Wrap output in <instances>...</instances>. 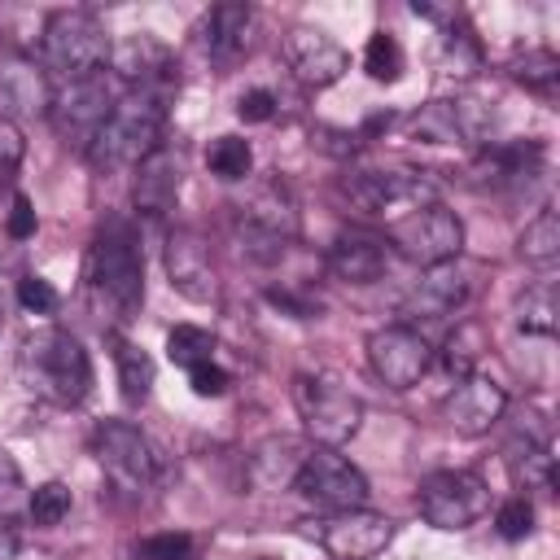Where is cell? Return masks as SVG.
<instances>
[{
	"label": "cell",
	"mask_w": 560,
	"mask_h": 560,
	"mask_svg": "<svg viewBox=\"0 0 560 560\" xmlns=\"http://www.w3.org/2000/svg\"><path fill=\"white\" fill-rule=\"evenodd\" d=\"M18 372L52 407H74L92 389V359H88L83 341L66 328H39V332L22 337Z\"/></svg>",
	"instance_id": "6da1fadb"
},
{
	"label": "cell",
	"mask_w": 560,
	"mask_h": 560,
	"mask_svg": "<svg viewBox=\"0 0 560 560\" xmlns=\"http://www.w3.org/2000/svg\"><path fill=\"white\" fill-rule=\"evenodd\" d=\"M162 122H166V96L162 92H144V88L122 92L114 101L109 118L101 122V131L92 136L88 162L96 171L140 166L162 144Z\"/></svg>",
	"instance_id": "7a4b0ae2"
},
{
	"label": "cell",
	"mask_w": 560,
	"mask_h": 560,
	"mask_svg": "<svg viewBox=\"0 0 560 560\" xmlns=\"http://www.w3.org/2000/svg\"><path fill=\"white\" fill-rule=\"evenodd\" d=\"M88 289L96 298V306H109L114 315H136L140 298H144V258H140V241L131 232V223L114 219L96 232L92 249H88Z\"/></svg>",
	"instance_id": "3957f363"
},
{
	"label": "cell",
	"mask_w": 560,
	"mask_h": 560,
	"mask_svg": "<svg viewBox=\"0 0 560 560\" xmlns=\"http://www.w3.org/2000/svg\"><path fill=\"white\" fill-rule=\"evenodd\" d=\"M39 52H44L48 70H57L66 83H74V79L105 74V61H109L114 44H109L105 26L96 22V13H88V9H57V13L44 18Z\"/></svg>",
	"instance_id": "277c9868"
},
{
	"label": "cell",
	"mask_w": 560,
	"mask_h": 560,
	"mask_svg": "<svg viewBox=\"0 0 560 560\" xmlns=\"http://www.w3.org/2000/svg\"><path fill=\"white\" fill-rule=\"evenodd\" d=\"M385 241L402 258H411L420 267H438V262H455L459 258V249H464V223L442 201H429V206H416L402 219L385 223Z\"/></svg>",
	"instance_id": "5b68a950"
},
{
	"label": "cell",
	"mask_w": 560,
	"mask_h": 560,
	"mask_svg": "<svg viewBox=\"0 0 560 560\" xmlns=\"http://www.w3.org/2000/svg\"><path fill=\"white\" fill-rule=\"evenodd\" d=\"M293 407L302 416V429L319 442V446H341L359 433L363 424V402L337 385V381H324V376H298L293 381Z\"/></svg>",
	"instance_id": "8992f818"
},
{
	"label": "cell",
	"mask_w": 560,
	"mask_h": 560,
	"mask_svg": "<svg viewBox=\"0 0 560 560\" xmlns=\"http://www.w3.org/2000/svg\"><path fill=\"white\" fill-rule=\"evenodd\" d=\"M302 534L332 560H372L394 538V521L372 508H346V512L311 516L302 525Z\"/></svg>",
	"instance_id": "52a82bcc"
},
{
	"label": "cell",
	"mask_w": 560,
	"mask_h": 560,
	"mask_svg": "<svg viewBox=\"0 0 560 560\" xmlns=\"http://www.w3.org/2000/svg\"><path fill=\"white\" fill-rule=\"evenodd\" d=\"M341 192L350 197V206H354L359 214L376 219L381 228L394 223V219H402V214L416 210V206L438 201V197H433V184L420 179L416 171H354V175L341 184Z\"/></svg>",
	"instance_id": "ba28073f"
},
{
	"label": "cell",
	"mask_w": 560,
	"mask_h": 560,
	"mask_svg": "<svg viewBox=\"0 0 560 560\" xmlns=\"http://www.w3.org/2000/svg\"><path fill=\"white\" fill-rule=\"evenodd\" d=\"M490 512V490L468 468H442L420 481V516L438 529H468Z\"/></svg>",
	"instance_id": "9c48e42d"
},
{
	"label": "cell",
	"mask_w": 560,
	"mask_h": 560,
	"mask_svg": "<svg viewBox=\"0 0 560 560\" xmlns=\"http://www.w3.org/2000/svg\"><path fill=\"white\" fill-rule=\"evenodd\" d=\"M92 451H96L105 477H109L118 490L140 494V490H149V486L158 481V451H153V442H149L136 424H127V420H101L96 433H92Z\"/></svg>",
	"instance_id": "30bf717a"
},
{
	"label": "cell",
	"mask_w": 560,
	"mask_h": 560,
	"mask_svg": "<svg viewBox=\"0 0 560 560\" xmlns=\"http://www.w3.org/2000/svg\"><path fill=\"white\" fill-rule=\"evenodd\" d=\"M293 490L324 508V512H346V508H368V477L346 459L337 455L332 446H319V451H306L298 477H293Z\"/></svg>",
	"instance_id": "8fae6325"
},
{
	"label": "cell",
	"mask_w": 560,
	"mask_h": 560,
	"mask_svg": "<svg viewBox=\"0 0 560 560\" xmlns=\"http://www.w3.org/2000/svg\"><path fill=\"white\" fill-rule=\"evenodd\" d=\"M114 101H118V96L109 92L105 74L74 79V83H66V88L52 96L48 118H52V127H57V136H61L66 144H74V149L88 153V144H92V136L101 131V122L109 118Z\"/></svg>",
	"instance_id": "7c38bea8"
},
{
	"label": "cell",
	"mask_w": 560,
	"mask_h": 560,
	"mask_svg": "<svg viewBox=\"0 0 560 560\" xmlns=\"http://www.w3.org/2000/svg\"><path fill=\"white\" fill-rule=\"evenodd\" d=\"M490 122H494V109L486 101L455 92V96H442V101H429L424 109H416L411 136L424 144H477V140H486Z\"/></svg>",
	"instance_id": "4fadbf2b"
},
{
	"label": "cell",
	"mask_w": 560,
	"mask_h": 560,
	"mask_svg": "<svg viewBox=\"0 0 560 560\" xmlns=\"http://www.w3.org/2000/svg\"><path fill=\"white\" fill-rule=\"evenodd\" d=\"M368 363L389 389H411L429 372V341L411 324H385L368 337Z\"/></svg>",
	"instance_id": "5bb4252c"
},
{
	"label": "cell",
	"mask_w": 560,
	"mask_h": 560,
	"mask_svg": "<svg viewBox=\"0 0 560 560\" xmlns=\"http://www.w3.org/2000/svg\"><path fill=\"white\" fill-rule=\"evenodd\" d=\"M166 280L175 293H184L188 302H214L219 298V271H214V254L201 241V232L192 228H175L166 236Z\"/></svg>",
	"instance_id": "9a60e30c"
},
{
	"label": "cell",
	"mask_w": 560,
	"mask_h": 560,
	"mask_svg": "<svg viewBox=\"0 0 560 560\" xmlns=\"http://www.w3.org/2000/svg\"><path fill=\"white\" fill-rule=\"evenodd\" d=\"M280 52L289 61V70L306 83V88H328L350 70V52L319 26H293L280 39Z\"/></svg>",
	"instance_id": "2e32d148"
},
{
	"label": "cell",
	"mask_w": 560,
	"mask_h": 560,
	"mask_svg": "<svg viewBox=\"0 0 560 560\" xmlns=\"http://www.w3.org/2000/svg\"><path fill=\"white\" fill-rule=\"evenodd\" d=\"M503 407H508V394H503V385L499 381H490V376H464V381H455V389L442 398V416H446V424L459 433V438H481V433H490V424L503 416Z\"/></svg>",
	"instance_id": "e0dca14e"
},
{
	"label": "cell",
	"mask_w": 560,
	"mask_h": 560,
	"mask_svg": "<svg viewBox=\"0 0 560 560\" xmlns=\"http://www.w3.org/2000/svg\"><path fill=\"white\" fill-rule=\"evenodd\" d=\"M542 162H547L542 140H503L477 153L472 175L481 188H521L542 175Z\"/></svg>",
	"instance_id": "ac0fdd59"
},
{
	"label": "cell",
	"mask_w": 560,
	"mask_h": 560,
	"mask_svg": "<svg viewBox=\"0 0 560 560\" xmlns=\"http://www.w3.org/2000/svg\"><path fill=\"white\" fill-rule=\"evenodd\" d=\"M109 61H114V70H118L131 88H144V92H162V96H166V88H171V79H175L171 48H166L162 39H153L149 31H136V35H127L122 44H114Z\"/></svg>",
	"instance_id": "d6986e66"
},
{
	"label": "cell",
	"mask_w": 560,
	"mask_h": 560,
	"mask_svg": "<svg viewBox=\"0 0 560 560\" xmlns=\"http://www.w3.org/2000/svg\"><path fill=\"white\" fill-rule=\"evenodd\" d=\"M468 271L455 262H438V267H424V276L416 280V289L402 298V315L407 319H442L451 311L464 306L468 298Z\"/></svg>",
	"instance_id": "ffe728a7"
},
{
	"label": "cell",
	"mask_w": 560,
	"mask_h": 560,
	"mask_svg": "<svg viewBox=\"0 0 560 560\" xmlns=\"http://www.w3.org/2000/svg\"><path fill=\"white\" fill-rule=\"evenodd\" d=\"M52 92L44 70L22 57V52H4L0 57V118H31V114H48Z\"/></svg>",
	"instance_id": "44dd1931"
},
{
	"label": "cell",
	"mask_w": 560,
	"mask_h": 560,
	"mask_svg": "<svg viewBox=\"0 0 560 560\" xmlns=\"http://www.w3.org/2000/svg\"><path fill=\"white\" fill-rule=\"evenodd\" d=\"M254 39V9L241 0L210 4L206 18L197 22V44L210 61H236Z\"/></svg>",
	"instance_id": "7402d4cb"
},
{
	"label": "cell",
	"mask_w": 560,
	"mask_h": 560,
	"mask_svg": "<svg viewBox=\"0 0 560 560\" xmlns=\"http://www.w3.org/2000/svg\"><path fill=\"white\" fill-rule=\"evenodd\" d=\"M131 197H136V210L149 214V219H162L175 210L179 201V158L158 144L140 166H136V184H131Z\"/></svg>",
	"instance_id": "603a6c76"
},
{
	"label": "cell",
	"mask_w": 560,
	"mask_h": 560,
	"mask_svg": "<svg viewBox=\"0 0 560 560\" xmlns=\"http://www.w3.org/2000/svg\"><path fill=\"white\" fill-rule=\"evenodd\" d=\"M302 459H306V451H302L293 438H267V442H258V446L249 451L245 477H249V486H254L258 494H276V490H284V486H293Z\"/></svg>",
	"instance_id": "cb8c5ba5"
},
{
	"label": "cell",
	"mask_w": 560,
	"mask_h": 560,
	"mask_svg": "<svg viewBox=\"0 0 560 560\" xmlns=\"http://www.w3.org/2000/svg\"><path fill=\"white\" fill-rule=\"evenodd\" d=\"M328 271L346 284H372L381 280L385 271V245L372 241V236H359V232H346L332 241L328 249Z\"/></svg>",
	"instance_id": "d4e9b609"
},
{
	"label": "cell",
	"mask_w": 560,
	"mask_h": 560,
	"mask_svg": "<svg viewBox=\"0 0 560 560\" xmlns=\"http://www.w3.org/2000/svg\"><path fill=\"white\" fill-rule=\"evenodd\" d=\"M109 346H114V363H118L122 398H127L131 407L144 402V398H149V385H153V359H149L140 346H131L127 337H118V332H109Z\"/></svg>",
	"instance_id": "484cf974"
},
{
	"label": "cell",
	"mask_w": 560,
	"mask_h": 560,
	"mask_svg": "<svg viewBox=\"0 0 560 560\" xmlns=\"http://www.w3.org/2000/svg\"><path fill=\"white\" fill-rule=\"evenodd\" d=\"M486 350H490L486 328H481L477 319H464V324H455V332L446 337L442 363H446V372H451L455 381H464V376H472V372H477V363H481V354H486Z\"/></svg>",
	"instance_id": "4316f807"
},
{
	"label": "cell",
	"mask_w": 560,
	"mask_h": 560,
	"mask_svg": "<svg viewBox=\"0 0 560 560\" xmlns=\"http://www.w3.org/2000/svg\"><path fill=\"white\" fill-rule=\"evenodd\" d=\"M516 328L529 337H551L556 332V280H538L516 298Z\"/></svg>",
	"instance_id": "83f0119b"
},
{
	"label": "cell",
	"mask_w": 560,
	"mask_h": 560,
	"mask_svg": "<svg viewBox=\"0 0 560 560\" xmlns=\"http://www.w3.org/2000/svg\"><path fill=\"white\" fill-rule=\"evenodd\" d=\"M516 249H521V258L534 262V267L556 262V254H560V214H556V210H538V214L525 223Z\"/></svg>",
	"instance_id": "f1b7e54d"
},
{
	"label": "cell",
	"mask_w": 560,
	"mask_h": 560,
	"mask_svg": "<svg viewBox=\"0 0 560 560\" xmlns=\"http://www.w3.org/2000/svg\"><path fill=\"white\" fill-rule=\"evenodd\" d=\"M512 79L525 83L529 92L538 96H556V83H560V57L551 48H525L512 57Z\"/></svg>",
	"instance_id": "f546056e"
},
{
	"label": "cell",
	"mask_w": 560,
	"mask_h": 560,
	"mask_svg": "<svg viewBox=\"0 0 560 560\" xmlns=\"http://www.w3.org/2000/svg\"><path fill=\"white\" fill-rule=\"evenodd\" d=\"M210 354H214V337L206 332V328H197V324H175L171 332H166V359L175 363V368H197V363H210Z\"/></svg>",
	"instance_id": "4dcf8cb0"
},
{
	"label": "cell",
	"mask_w": 560,
	"mask_h": 560,
	"mask_svg": "<svg viewBox=\"0 0 560 560\" xmlns=\"http://www.w3.org/2000/svg\"><path fill=\"white\" fill-rule=\"evenodd\" d=\"M206 166H210V175H219V179L236 184V179H245V175H249L254 153H249V144H245L241 136H219V140L206 149Z\"/></svg>",
	"instance_id": "1f68e13d"
},
{
	"label": "cell",
	"mask_w": 560,
	"mask_h": 560,
	"mask_svg": "<svg viewBox=\"0 0 560 560\" xmlns=\"http://www.w3.org/2000/svg\"><path fill=\"white\" fill-rule=\"evenodd\" d=\"M363 70H368L372 79H381V83H394V79L402 74V48H398V39H394L389 31H376V35L368 39V48H363Z\"/></svg>",
	"instance_id": "d6a6232c"
},
{
	"label": "cell",
	"mask_w": 560,
	"mask_h": 560,
	"mask_svg": "<svg viewBox=\"0 0 560 560\" xmlns=\"http://www.w3.org/2000/svg\"><path fill=\"white\" fill-rule=\"evenodd\" d=\"M26 512H31V521L44 525V529H48V525H61L66 512H70V490H66L61 481H44V486H35Z\"/></svg>",
	"instance_id": "836d02e7"
},
{
	"label": "cell",
	"mask_w": 560,
	"mask_h": 560,
	"mask_svg": "<svg viewBox=\"0 0 560 560\" xmlns=\"http://www.w3.org/2000/svg\"><path fill=\"white\" fill-rule=\"evenodd\" d=\"M494 525H499V534L503 538H525L529 529H534V503L529 499H508V503H499V512H494Z\"/></svg>",
	"instance_id": "e575fe53"
},
{
	"label": "cell",
	"mask_w": 560,
	"mask_h": 560,
	"mask_svg": "<svg viewBox=\"0 0 560 560\" xmlns=\"http://www.w3.org/2000/svg\"><path fill=\"white\" fill-rule=\"evenodd\" d=\"M144 560H192V538L188 534H149L136 542Z\"/></svg>",
	"instance_id": "d590c367"
},
{
	"label": "cell",
	"mask_w": 560,
	"mask_h": 560,
	"mask_svg": "<svg viewBox=\"0 0 560 560\" xmlns=\"http://www.w3.org/2000/svg\"><path fill=\"white\" fill-rule=\"evenodd\" d=\"M22 158H26V140H22L18 122L0 118V188H9V184H13V175H18Z\"/></svg>",
	"instance_id": "8d00e7d4"
},
{
	"label": "cell",
	"mask_w": 560,
	"mask_h": 560,
	"mask_svg": "<svg viewBox=\"0 0 560 560\" xmlns=\"http://www.w3.org/2000/svg\"><path fill=\"white\" fill-rule=\"evenodd\" d=\"M18 302L31 311V315H48V311H57V289L44 280V276H22L18 280Z\"/></svg>",
	"instance_id": "74e56055"
},
{
	"label": "cell",
	"mask_w": 560,
	"mask_h": 560,
	"mask_svg": "<svg viewBox=\"0 0 560 560\" xmlns=\"http://www.w3.org/2000/svg\"><path fill=\"white\" fill-rule=\"evenodd\" d=\"M22 468H18V459L0 446V516H9V512H18L22 508Z\"/></svg>",
	"instance_id": "f35d334b"
},
{
	"label": "cell",
	"mask_w": 560,
	"mask_h": 560,
	"mask_svg": "<svg viewBox=\"0 0 560 560\" xmlns=\"http://www.w3.org/2000/svg\"><path fill=\"white\" fill-rule=\"evenodd\" d=\"M188 385H192L197 398H219V394L228 389V372L214 368V363H197V368L188 372Z\"/></svg>",
	"instance_id": "ab89813d"
},
{
	"label": "cell",
	"mask_w": 560,
	"mask_h": 560,
	"mask_svg": "<svg viewBox=\"0 0 560 560\" xmlns=\"http://www.w3.org/2000/svg\"><path fill=\"white\" fill-rule=\"evenodd\" d=\"M236 114H241L245 122H267V118L276 114V96H271L267 88H254V92H245V96L236 101Z\"/></svg>",
	"instance_id": "60d3db41"
},
{
	"label": "cell",
	"mask_w": 560,
	"mask_h": 560,
	"mask_svg": "<svg viewBox=\"0 0 560 560\" xmlns=\"http://www.w3.org/2000/svg\"><path fill=\"white\" fill-rule=\"evenodd\" d=\"M9 236L13 241H26L35 236V210H31V197H13V210H9Z\"/></svg>",
	"instance_id": "b9f144b4"
},
{
	"label": "cell",
	"mask_w": 560,
	"mask_h": 560,
	"mask_svg": "<svg viewBox=\"0 0 560 560\" xmlns=\"http://www.w3.org/2000/svg\"><path fill=\"white\" fill-rule=\"evenodd\" d=\"M18 556V529L13 525H0V560Z\"/></svg>",
	"instance_id": "7bdbcfd3"
}]
</instances>
